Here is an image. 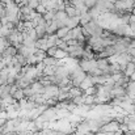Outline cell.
Listing matches in <instances>:
<instances>
[{
  "mask_svg": "<svg viewBox=\"0 0 135 135\" xmlns=\"http://www.w3.org/2000/svg\"><path fill=\"white\" fill-rule=\"evenodd\" d=\"M46 11H47V9H46V7L45 5H41V4L36 8V12H37L38 15H44V13H46Z\"/></svg>",
  "mask_w": 135,
  "mask_h": 135,
  "instance_id": "cell-21",
  "label": "cell"
},
{
  "mask_svg": "<svg viewBox=\"0 0 135 135\" xmlns=\"http://www.w3.org/2000/svg\"><path fill=\"white\" fill-rule=\"evenodd\" d=\"M119 126H121V123H118L115 119H113V121L105 123L104 126H101L98 131H104V133H118L119 131Z\"/></svg>",
  "mask_w": 135,
  "mask_h": 135,
  "instance_id": "cell-3",
  "label": "cell"
},
{
  "mask_svg": "<svg viewBox=\"0 0 135 135\" xmlns=\"http://www.w3.org/2000/svg\"><path fill=\"white\" fill-rule=\"evenodd\" d=\"M79 17H80V24H79L80 26H84L85 24H88L89 21H92V16H90L89 11L85 12V13H81Z\"/></svg>",
  "mask_w": 135,
  "mask_h": 135,
  "instance_id": "cell-6",
  "label": "cell"
},
{
  "mask_svg": "<svg viewBox=\"0 0 135 135\" xmlns=\"http://www.w3.org/2000/svg\"><path fill=\"white\" fill-rule=\"evenodd\" d=\"M90 87H93V84H92V81H90V78L88 76V75H87V78H85V79L81 81V84L79 85V88L84 92V90H87L88 88H90Z\"/></svg>",
  "mask_w": 135,
  "mask_h": 135,
  "instance_id": "cell-9",
  "label": "cell"
},
{
  "mask_svg": "<svg viewBox=\"0 0 135 135\" xmlns=\"http://www.w3.org/2000/svg\"><path fill=\"white\" fill-rule=\"evenodd\" d=\"M79 24H80V17H79V16H75V17H67L66 21H64L66 28H68L70 30L74 29V28H76V26H79Z\"/></svg>",
  "mask_w": 135,
  "mask_h": 135,
  "instance_id": "cell-4",
  "label": "cell"
},
{
  "mask_svg": "<svg viewBox=\"0 0 135 135\" xmlns=\"http://www.w3.org/2000/svg\"><path fill=\"white\" fill-rule=\"evenodd\" d=\"M68 16L66 15V12L64 11H59V12H55V16H54V20H56V21H66V18H67Z\"/></svg>",
  "mask_w": 135,
  "mask_h": 135,
  "instance_id": "cell-14",
  "label": "cell"
},
{
  "mask_svg": "<svg viewBox=\"0 0 135 135\" xmlns=\"http://www.w3.org/2000/svg\"><path fill=\"white\" fill-rule=\"evenodd\" d=\"M130 80H131V81H135V72L131 75V76H130Z\"/></svg>",
  "mask_w": 135,
  "mask_h": 135,
  "instance_id": "cell-24",
  "label": "cell"
},
{
  "mask_svg": "<svg viewBox=\"0 0 135 135\" xmlns=\"http://www.w3.org/2000/svg\"><path fill=\"white\" fill-rule=\"evenodd\" d=\"M34 56L37 58L38 63H41L47 55H46V51H44V50H37V49H36V51H34Z\"/></svg>",
  "mask_w": 135,
  "mask_h": 135,
  "instance_id": "cell-13",
  "label": "cell"
},
{
  "mask_svg": "<svg viewBox=\"0 0 135 135\" xmlns=\"http://www.w3.org/2000/svg\"><path fill=\"white\" fill-rule=\"evenodd\" d=\"M135 72V66H134V63L133 62H129L127 64H126V68H125V71H123V75L125 76H131Z\"/></svg>",
  "mask_w": 135,
  "mask_h": 135,
  "instance_id": "cell-8",
  "label": "cell"
},
{
  "mask_svg": "<svg viewBox=\"0 0 135 135\" xmlns=\"http://www.w3.org/2000/svg\"><path fill=\"white\" fill-rule=\"evenodd\" d=\"M129 26H130V29L134 32V34H135V22H129Z\"/></svg>",
  "mask_w": 135,
  "mask_h": 135,
  "instance_id": "cell-22",
  "label": "cell"
},
{
  "mask_svg": "<svg viewBox=\"0 0 135 135\" xmlns=\"http://www.w3.org/2000/svg\"><path fill=\"white\" fill-rule=\"evenodd\" d=\"M12 97H13L15 101H17V102L21 101V100H24V98H25V96H24V90L21 89V88H18V89L12 94Z\"/></svg>",
  "mask_w": 135,
  "mask_h": 135,
  "instance_id": "cell-12",
  "label": "cell"
},
{
  "mask_svg": "<svg viewBox=\"0 0 135 135\" xmlns=\"http://www.w3.org/2000/svg\"><path fill=\"white\" fill-rule=\"evenodd\" d=\"M3 1H4L5 4H12V3H13V0H3Z\"/></svg>",
  "mask_w": 135,
  "mask_h": 135,
  "instance_id": "cell-23",
  "label": "cell"
},
{
  "mask_svg": "<svg viewBox=\"0 0 135 135\" xmlns=\"http://www.w3.org/2000/svg\"><path fill=\"white\" fill-rule=\"evenodd\" d=\"M68 94H70V97H71V100H72L74 97H79V96H83V94H84V92L80 89L79 87H72L71 89L68 90Z\"/></svg>",
  "mask_w": 135,
  "mask_h": 135,
  "instance_id": "cell-7",
  "label": "cell"
},
{
  "mask_svg": "<svg viewBox=\"0 0 135 135\" xmlns=\"http://www.w3.org/2000/svg\"><path fill=\"white\" fill-rule=\"evenodd\" d=\"M134 106H135V102H134Z\"/></svg>",
  "mask_w": 135,
  "mask_h": 135,
  "instance_id": "cell-26",
  "label": "cell"
},
{
  "mask_svg": "<svg viewBox=\"0 0 135 135\" xmlns=\"http://www.w3.org/2000/svg\"><path fill=\"white\" fill-rule=\"evenodd\" d=\"M56 50H58V47H56V46H54V47H50V49H47V50H46V55H47V56H51V58H54V55H55Z\"/></svg>",
  "mask_w": 135,
  "mask_h": 135,
  "instance_id": "cell-20",
  "label": "cell"
},
{
  "mask_svg": "<svg viewBox=\"0 0 135 135\" xmlns=\"http://www.w3.org/2000/svg\"><path fill=\"white\" fill-rule=\"evenodd\" d=\"M40 5V0H29L28 1V7L33 11H36V8Z\"/></svg>",
  "mask_w": 135,
  "mask_h": 135,
  "instance_id": "cell-18",
  "label": "cell"
},
{
  "mask_svg": "<svg viewBox=\"0 0 135 135\" xmlns=\"http://www.w3.org/2000/svg\"><path fill=\"white\" fill-rule=\"evenodd\" d=\"M133 63H134V66H135V58H133V60H131Z\"/></svg>",
  "mask_w": 135,
  "mask_h": 135,
  "instance_id": "cell-25",
  "label": "cell"
},
{
  "mask_svg": "<svg viewBox=\"0 0 135 135\" xmlns=\"http://www.w3.org/2000/svg\"><path fill=\"white\" fill-rule=\"evenodd\" d=\"M96 93H97V85H93L87 90H84V96H96Z\"/></svg>",
  "mask_w": 135,
  "mask_h": 135,
  "instance_id": "cell-17",
  "label": "cell"
},
{
  "mask_svg": "<svg viewBox=\"0 0 135 135\" xmlns=\"http://www.w3.org/2000/svg\"><path fill=\"white\" fill-rule=\"evenodd\" d=\"M8 46H11V44H9V41L7 40V37H1V38H0V52L4 51Z\"/></svg>",
  "mask_w": 135,
  "mask_h": 135,
  "instance_id": "cell-16",
  "label": "cell"
},
{
  "mask_svg": "<svg viewBox=\"0 0 135 135\" xmlns=\"http://www.w3.org/2000/svg\"><path fill=\"white\" fill-rule=\"evenodd\" d=\"M68 32H70V29L64 26V28H60V29H58V30H56V33H55V36H56L59 40H63V38H64V37L68 34Z\"/></svg>",
  "mask_w": 135,
  "mask_h": 135,
  "instance_id": "cell-10",
  "label": "cell"
},
{
  "mask_svg": "<svg viewBox=\"0 0 135 135\" xmlns=\"http://www.w3.org/2000/svg\"><path fill=\"white\" fill-rule=\"evenodd\" d=\"M54 58L56 59V60H62V59H66V58H68V52L67 51H64V50H56V52H55V55H54Z\"/></svg>",
  "mask_w": 135,
  "mask_h": 135,
  "instance_id": "cell-11",
  "label": "cell"
},
{
  "mask_svg": "<svg viewBox=\"0 0 135 135\" xmlns=\"http://www.w3.org/2000/svg\"><path fill=\"white\" fill-rule=\"evenodd\" d=\"M64 3H66V8H64L66 15H67L68 17H75V16H78V11H76V8L72 7L68 1H64Z\"/></svg>",
  "mask_w": 135,
  "mask_h": 135,
  "instance_id": "cell-5",
  "label": "cell"
},
{
  "mask_svg": "<svg viewBox=\"0 0 135 135\" xmlns=\"http://www.w3.org/2000/svg\"><path fill=\"white\" fill-rule=\"evenodd\" d=\"M54 16H55V11H46V13L42 15V17H44V20H45L46 22L52 21L54 20Z\"/></svg>",
  "mask_w": 135,
  "mask_h": 135,
  "instance_id": "cell-15",
  "label": "cell"
},
{
  "mask_svg": "<svg viewBox=\"0 0 135 135\" xmlns=\"http://www.w3.org/2000/svg\"><path fill=\"white\" fill-rule=\"evenodd\" d=\"M79 67H80V70L84 71L85 74H89L93 68L97 67V62H96V59H90V60L80 59V60H79Z\"/></svg>",
  "mask_w": 135,
  "mask_h": 135,
  "instance_id": "cell-2",
  "label": "cell"
},
{
  "mask_svg": "<svg viewBox=\"0 0 135 135\" xmlns=\"http://www.w3.org/2000/svg\"><path fill=\"white\" fill-rule=\"evenodd\" d=\"M83 3H84V5H85L88 9H92V8H94L97 0H83Z\"/></svg>",
  "mask_w": 135,
  "mask_h": 135,
  "instance_id": "cell-19",
  "label": "cell"
},
{
  "mask_svg": "<svg viewBox=\"0 0 135 135\" xmlns=\"http://www.w3.org/2000/svg\"><path fill=\"white\" fill-rule=\"evenodd\" d=\"M84 28L88 30L90 37H101V33H102V30H104V29L98 25V22H97L96 20H92L88 24H85Z\"/></svg>",
  "mask_w": 135,
  "mask_h": 135,
  "instance_id": "cell-1",
  "label": "cell"
}]
</instances>
